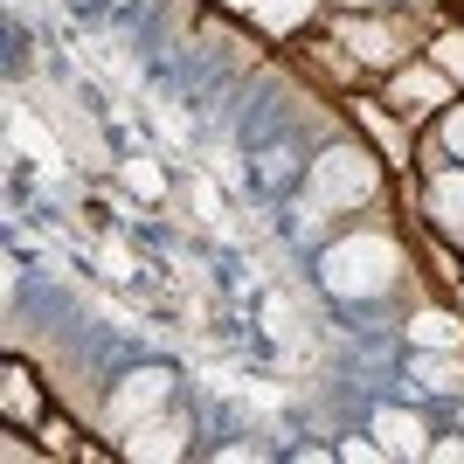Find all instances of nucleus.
Listing matches in <instances>:
<instances>
[{"label": "nucleus", "mask_w": 464, "mask_h": 464, "mask_svg": "<svg viewBox=\"0 0 464 464\" xmlns=\"http://www.w3.org/2000/svg\"><path fill=\"white\" fill-rule=\"evenodd\" d=\"M319 277H326L333 298H382L395 277H402V250L388 236H347L319 256Z\"/></svg>", "instance_id": "1"}, {"label": "nucleus", "mask_w": 464, "mask_h": 464, "mask_svg": "<svg viewBox=\"0 0 464 464\" xmlns=\"http://www.w3.org/2000/svg\"><path fill=\"white\" fill-rule=\"evenodd\" d=\"M368 194H374V160L361 146H326L312 160V201L319 208H353Z\"/></svg>", "instance_id": "2"}, {"label": "nucleus", "mask_w": 464, "mask_h": 464, "mask_svg": "<svg viewBox=\"0 0 464 464\" xmlns=\"http://www.w3.org/2000/svg\"><path fill=\"white\" fill-rule=\"evenodd\" d=\"M167 395H174V374H167V368H132L125 382H118V395H111V423L132 430L139 416H153Z\"/></svg>", "instance_id": "3"}, {"label": "nucleus", "mask_w": 464, "mask_h": 464, "mask_svg": "<svg viewBox=\"0 0 464 464\" xmlns=\"http://www.w3.org/2000/svg\"><path fill=\"white\" fill-rule=\"evenodd\" d=\"M374 437H382L388 458H430V430L409 409H374Z\"/></svg>", "instance_id": "4"}, {"label": "nucleus", "mask_w": 464, "mask_h": 464, "mask_svg": "<svg viewBox=\"0 0 464 464\" xmlns=\"http://www.w3.org/2000/svg\"><path fill=\"white\" fill-rule=\"evenodd\" d=\"M388 97H395V111H437V104H450V77L444 70H402L388 83Z\"/></svg>", "instance_id": "5"}, {"label": "nucleus", "mask_w": 464, "mask_h": 464, "mask_svg": "<svg viewBox=\"0 0 464 464\" xmlns=\"http://www.w3.org/2000/svg\"><path fill=\"white\" fill-rule=\"evenodd\" d=\"M409 382L430 388V395H450V388L464 382V368L450 361V347H423V353H416V368H409Z\"/></svg>", "instance_id": "6"}, {"label": "nucleus", "mask_w": 464, "mask_h": 464, "mask_svg": "<svg viewBox=\"0 0 464 464\" xmlns=\"http://www.w3.org/2000/svg\"><path fill=\"white\" fill-rule=\"evenodd\" d=\"M409 340H416V347H458V340H464V326L450 319V312H437V305H430V312H416V319H409Z\"/></svg>", "instance_id": "7"}, {"label": "nucleus", "mask_w": 464, "mask_h": 464, "mask_svg": "<svg viewBox=\"0 0 464 464\" xmlns=\"http://www.w3.org/2000/svg\"><path fill=\"white\" fill-rule=\"evenodd\" d=\"M180 437H188L180 423H146V430L132 437V458H180V450H188Z\"/></svg>", "instance_id": "8"}, {"label": "nucleus", "mask_w": 464, "mask_h": 464, "mask_svg": "<svg viewBox=\"0 0 464 464\" xmlns=\"http://www.w3.org/2000/svg\"><path fill=\"white\" fill-rule=\"evenodd\" d=\"M430 208L444 215L450 229H464V174H437V188H430Z\"/></svg>", "instance_id": "9"}, {"label": "nucleus", "mask_w": 464, "mask_h": 464, "mask_svg": "<svg viewBox=\"0 0 464 464\" xmlns=\"http://www.w3.org/2000/svg\"><path fill=\"white\" fill-rule=\"evenodd\" d=\"M7 416H35V388L21 368H7Z\"/></svg>", "instance_id": "10"}, {"label": "nucleus", "mask_w": 464, "mask_h": 464, "mask_svg": "<svg viewBox=\"0 0 464 464\" xmlns=\"http://www.w3.org/2000/svg\"><path fill=\"white\" fill-rule=\"evenodd\" d=\"M125 180H132V194H160V167H153V160H132Z\"/></svg>", "instance_id": "11"}, {"label": "nucleus", "mask_w": 464, "mask_h": 464, "mask_svg": "<svg viewBox=\"0 0 464 464\" xmlns=\"http://www.w3.org/2000/svg\"><path fill=\"white\" fill-rule=\"evenodd\" d=\"M444 146L464 160V104H450V118H444Z\"/></svg>", "instance_id": "12"}, {"label": "nucleus", "mask_w": 464, "mask_h": 464, "mask_svg": "<svg viewBox=\"0 0 464 464\" xmlns=\"http://www.w3.org/2000/svg\"><path fill=\"white\" fill-rule=\"evenodd\" d=\"M430 458H444V464H464V444H430Z\"/></svg>", "instance_id": "13"}]
</instances>
